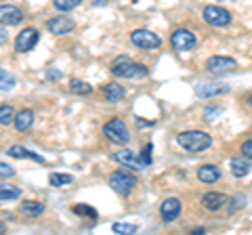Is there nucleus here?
Listing matches in <instances>:
<instances>
[{
	"instance_id": "obj_1",
	"label": "nucleus",
	"mask_w": 252,
	"mask_h": 235,
	"mask_svg": "<svg viewBox=\"0 0 252 235\" xmlns=\"http://www.w3.org/2000/svg\"><path fill=\"white\" fill-rule=\"evenodd\" d=\"M177 143L189 153H200V151H206L212 145V139L202 130H185L177 135Z\"/></svg>"
},
{
	"instance_id": "obj_2",
	"label": "nucleus",
	"mask_w": 252,
	"mask_h": 235,
	"mask_svg": "<svg viewBox=\"0 0 252 235\" xmlns=\"http://www.w3.org/2000/svg\"><path fill=\"white\" fill-rule=\"evenodd\" d=\"M112 74L118 78H130V80H141L147 76V67L128 59L126 55H120L112 61Z\"/></svg>"
},
{
	"instance_id": "obj_3",
	"label": "nucleus",
	"mask_w": 252,
	"mask_h": 235,
	"mask_svg": "<svg viewBox=\"0 0 252 235\" xmlns=\"http://www.w3.org/2000/svg\"><path fill=\"white\" fill-rule=\"evenodd\" d=\"M109 187H112L118 195L126 198V195H130V191L137 187V176L126 170H114L112 175H109Z\"/></svg>"
},
{
	"instance_id": "obj_4",
	"label": "nucleus",
	"mask_w": 252,
	"mask_h": 235,
	"mask_svg": "<svg viewBox=\"0 0 252 235\" xmlns=\"http://www.w3.org/2000/svg\"><path fill=\"white\" fill-rule=\"evenodd\" d=\"M103 135L105 139H109L112 143H118V145H126L130 139L126 124L122 120H118V118H112V120H107L103 124Z\"/></svg>"
},
{
	"instance_id": "obj_5",
	"label": "nucleus",
	"mask_w": 252,
	"mask_h": 235,
	"mask_svg": "<svg viewBox=\"0 0 252 235\" xmlns=\"http://www.w3.org/2000/svg\"><path fill=\"white\" fill-rule=\"evenodd\" d=\"M195 44H198V38H195L193 32H189V29H175V32L170 34V46L179 53H185V51H193Z\"/></svg>"
},
{
	"instance_id": "obj_6",
	"label": "nucleus",
	"mask_w": 252,
	"mask_h": 235,
	"mask_svg": "<svg viewBox=\"0 0 252 235\" xmlns=\"http://www.w3.org/2000/svg\"><path fill=\"white\" fill-rule=\"evenodd\" d=\"M130 42L135 46H139V49H145V51H156L162 46L160 36L149 32V29H135V32H130Z\"/></svg>"
},
{
	"instance_id": "obj_7",
	"label": "nucleus",
	"mask_w": 252,
	"mask_h": 235,
	"mask_svg": "<svg viewBox=\"0 0 252 235\" xmlns=\"http://www.w3.org/2000/svg\"><path fill=\"white\" fill-rule=\"evenodd\" d=\"M202 15H204V21L210 23V26H215V28H225L231 23V13L227 9H223V6H217V4L206 6V9L202 11Z\"/></svg>"
},
{
	"instance_id": "obj_8",
	"label": "nucleus",
	"mask_w": 252,
	"mask_h": 235,
	"mask_svg": "<svg viewBox=\"0 0 252 235\" xmlns=\"http://www.w3.org/2000/svg\"><path fill=\"white\" fill-rule=\"evenodd\" d=\"M206 69L210 74H215V76H223V74L235 72V69H238V63H235V59H231V57L215 55V57H210L206 61Z\"/></svg>"
},
{
	"instance_id": "obj_9",
	"label": "nucleus",
	"mask_w": 252,
	"mask_h": 235,
	"mask_svg": "<svg viewBox=\"0 0 252 235\" xmlns=\"http://www.w3.org/2000/svg\"><path fill=\"white\" fill-rule=\"evenodd\" d=\"M112 158H114L118 164H122V166H126V168H132V170H145V168H147V164L143 162V158H139V155L132 153L130 149H120V151H116Z\"/></svg>"
},
{
	"instance_id": "obj_10",
	"label": "nucleus",
	"mask_w": 252,
	"mask_h": 235,
	"mask_svg": "<svg viewBox=\"0 0 252 235\" xmlns=\"http://www.w3.org/2000/svg\"><path fill=\"white\" fill-rule=\"evenodd\" d=\"M38 42V29L36 28H26L23 32H19V36L15 38V51L17 53H28L36 46Z\"/></svg>"
},
{
	"instance_id": "obj_11",
	"label": "nucleus",
	"mask_w": 252,
	"mask_h": 235,
	"mask_svg": "<svg viewBox=\"0 0 252 235\" xmlns=\"http://www.w3.org/2000/svg\"><path fill=\"white\" fill-rule=\"evenodd\" d=\"M229 92V84H220V82H200L195 86V95L202 99H212L219 95Z\"/></svg>"
},
{
	"instance_id": "obj_12",
	"label": "nucleus",
	"mask_w": 252,
	"mask_h": 235,
	"mask_svg": "<svg viewBox=\"0 0 252 235\" xmlns=\"http://www.w3.org/2000/svg\"><path fill=\"white\" fill-rule=\"evenodd\" d=\"M74 28H76L74 19L63 17V15H59V17H55V19H49V21H46V29H49L51 34H55V36H65V34L72 32Z\"/></svg>"
},
{
	"instance_id": "obj_13",
	"label": "nucleus",
	"mask_w": 252,
	"mask_h": 235,
	"mask_svg": "<svg viewBox=\"0 0 252 235\" xmlns=\"http://www.w3.org/2000/svg\"><path fill=\"white\" fill-rule=\"evenodd\" d=\"M23 21V11L15 4H0V26H17Z\"/></svg>"
},
{
	"instance_id": "obj_14",
	"label": "nucleus",
	"mask_w": 252,
	"mask_h": 235,
	"mask_svg": "<svg viewBox=\"0 0 252 235\" xmlns=\"http://www.w3.org/2000/svg\"><path fill=\"white\" fill-rule=\"evenodd\" d=\"M229 204V198H227L225 193H219V191H208L202 195V206L210 210V212H217V210H220L223 206H227Z\"/></svg>"
},
{
	"instance_id": "obj_15",
	"label": "nucleus",
	"mask_w": 252,
	"mask_h": 235,
	"mask_svg": "<svg viewBox=\"0 0 252 235\" xmlns=\"http://www.w3.org/2000/svg\"><path fill=\"white\" fill-rule=\"evenodd\" d=\"M160 214H162V221L172 223L181 214V200L179 198H166L160 204Z\"/></svg>"
},
{
	"instance_id": "obj_16",
	"label": "nucleus",
	"mask_w": 252,
	"mask_h": 235,
	"mask_svg": "<svg viewBox=\"0 0 252 235\" xmlns=\"http://www.w3.org/2000/svg\"><path fill=\"white\" fill-rule=\"evenodd\" d=\"M6 155H9V158H17V160L28 158V160H34V162H38V164H46V160L42 158V155H38V153H34V151H30V149H26V147H21V145H13V147H9V149H6Z\"/></svg>"
},
{
	"instance_id": "obj_17",
	"label": "nucleus",
	"mask_w": 252,
	"mask_h": 235,
	"mask_svg": "<svg viewBox=\"0 0 252 235\" xmlns=\"http://www.w3.org/2000/svg\"><path fill=\"white\" fill-rule=\"evenodd\" d=\"M231 172H233V176L244 178L248 172H252V162L246 158V155H242V158H233L231 160Z\"/></svg>"
},
{
	"instance_id": "obj_18",
	"label": "nucleus",
	"mask_w": 252,
	"mask_h": 235,
	"mask_svg": "<svg viewBox=\"0 0 252 235\" xmlns=\"http://www.w3.org/2000/svg\"><path fill=\"white\" fill-rule=\"evenodd\" d=\"M15 128H17L19 132H26L32 128V124H34V112L32 109H21V112L15 116Z\"/></svg>"
},
{
	"instance_id": "obj_19",
	"label": "nucleus",
	"mask_w": 252,
	"mask_h": 235,
	"mask_svg": "<svg viewBox=\"0 0 252 235\" xmlns=\"http://www.w3.org/2000/svg\"><path fill=\"white\" fill-rule=\"evenodd\" d=\"M198 178L200 183H217L220 178V170L212 164H204V166L198 168Z\"/></svg>"
},
{
	"instance_id": "obj_20",
	"label": "nucleus",
	"mask_w": 252,
	"mask_h": 235,
	"mask_svg": "<svg viewBox=\"0 0 252 235\" xmlns=\"http://www.w3.org/2000/svg\"><path fill=\"white\" fill-rule=\"evenodd\" d=\"M21 214H26L30 218H38L42 212H44V204L42 202H36V200H26V202H21Z\"/></svg>"
},
{
	"instance_id": "obj_21",
	"label": "nucleus",
	"mask_w": 252,
	"mask_h": 235,
	"mask_svg": "<svg viewBox=\"0 0 252 235\" xmlns=\"http://www.w3.org/2000/svg\"><path fill=\"white\" fill-rule=\"evenodd\" d=\"M21 195V189L11 183H0V202H11Z\"/></svg>"
},
{
	"instance_id": "obj_22",
	"label": "nucleus",
	"mask_w": 252,
	"mask_h": 235,
	"mask_svg": "<svg viewBox=\"0 0 252 235\" xmlns=\"http://www.w3.org/2000/svg\"><path fill=\"white\" fill-rule=\"evenodd\" d=\"M103 95L107 101H112V103H116V101H120L124 99V88L120 84H116V82H109L107 86H103Z\"/></svg>"
},
{
	"instance_id": "obj_23",
	"label": "nucleus",
	"mask_w": 252,
	"mask_h": 235,
	"mask_svg": "<svg viewBox=\"0 0 252 235\" xmlns=\"http://www.w3.org/2000/svg\"><path fill=\"white\" fill-rule=\"evenodd\" d=\"M49 183L53 187H67L74 183V176L72 175H65V172H53L49 176Z\"/></svg>"
},
{
	"instance_id": "obj_24",
	"label": "nucleus",
	"mask_w": 252,
	"mask_h": 235,
	"mask_svg": "<svg viewBox=\"0 0 252 235\" xmlns=\"http://www.w3.org/2000/svg\"><path fill=\"white\" fill-rule=\"evenodd\" d=\"M72 212L76 216H82V218H97V210H94L93 206H86V204H74L72 206Z\"/></svg>"
},
{
	"instance_id": "obj_25",
	"label": "nucleus",
	"mask_w": 252,
	"mask_h": 235,
	"mask_svg": "<svg viewBox=\"0 0 252 235\" xmlns=\"http://www.w3.org/2000/svg\"><path fill=\"white\" fill-rule=\"evenodd\" d=\"M69 90L76 92V95H89V92L93 90V86L89 82L84 80H78V78H74V80H69Z\"/></svg>"
},
{
	"instance_id": "obj_26",
	"label": "nucleus",
	"mask_w": 252,
	"mask_h": 235,
	"mask_svg": "<svg viewBox=\"0 0 252 235\" xmlns=\"http://www.w3.org/2000/svg\"><path fill=\"white\" fill-rule=\"evenodd\" d=\"M15 109L11 107V105H0V124L2 126H9V124H13L15 122Z\"/></svg>"
},
{
	"instance_id": "obj_27",
	"label": "nucleus",
	"mask_w": 252,
	"mask_h": 235,
	"mask_svg": "<svg viewBox=\"0 0 252 235\" xmlns=\"http://www.w3.org/2000/svg\"><path fill=\"white\" fill-rule=\"evenodd\" d=\"M112 231L118 233V235H132V233H137V225H132V223H114Z\"/></svg>"
},
{
	"instance_id": "obj_28",
	"label": "nucleus",
	"mask_w": 252,
	"mask_h": 235,
	"mask_svg": "<svg viewBox=\"0 0 252 235\" xmlns=\"http://www.w3.org/2000/svg\"><path fill=\"white\" fill-rule=\"evenodd\" d=\"M11 88H15V76L0 69V90H11Z\"/></svg>"
},
{
	"instance_id": "obj_29",
	"label": "nucleus",
	"mask_w": 252,
	"mask_h": 235,
	"mask_svg": "<svg viewBox=\"0 0 252 235\" xmlns=\"http://www.w3.org/2000/svg\"><path fill=\"white\" fill-rule=\"evenodd\" d=\"M82 0H53V4L57 6L59 11H72V9H76L78 4H80Z\"/></svg>"
},
{
	"instance_id": "obj_30",
	"label": "nucleus",
	"mask_w": 252,
	"mask_h": 235,
	"mask_svg": "<svg viewBox=\"0 0 252 235\" xmlns=\"http://www.w3.org/2000/svg\"><path fill=\"white\" fill-rule=\"evenodd\" d=\"M219 114H223V107H219V105H212V107H206V109H204V118H206L208 122L217 120Z\"/></svg>"
},
{
	"instance_id": "obj_31",
	"label": "nucleus",
	"mask_w": 252,
	"mask_h": 235,
	"mask_svg": "<svg viewBox=\"0 0 252 235\" xmlns=\"http://www.w3.org/2000/svg\"><path fill=\"white\" fill-rule=\"evenodd\" d=\"M15 175V168L9 166V164H4V162H0V176H4V178H9Z\"/></svg>"
},
{
	"instance_id": "obj_32",
	"label": "nucleus",
	"mask_w": 252,
	"mask_h": 235,
	"mask_svg": "<svg viewBox=\"0 0 252 235\" xmlns=\"http://www.w3.org/2000/svg\"><path fill=\"white\" fill-rule=\"evenodd\" d=\"M152 149H154V145H152V143H147V145H145V149H143V153H141V158H143V162L147 164V166L152 164Z\"/></svg>"
},
{
	"instance_id": "obj_33",
	"label": "nucleus",
	"mask_w": 252,
	"mask_h": 235,
	"mask_svg": "<svg viewBox=\"0 0 252 235\" xmlns=\"http://www.w3.org/2000/svg\"><path fill=\"white\" fill-rule=\"evenodd\" d=\"M240 149H242V155H246V158L252 160V139H250V141H244Z\"/></svg>"
},
{
	"instance_id": "obj_34",
	"label": "nucleus",
	"mask_w": 252,
	"mask_h": 235,
	"mask_svg": "<svg viewBox=\"0 0 252 235\" xmlns=\"http://www.w3.org/2000/svg\"><path fill=\"white\" fill-rule=\"evenodd\" d=\"M49 80H55V78H61V72H55V69H49Z\"/></svg>"
},
{
	"instance_id": "obj_35",
	"label": "nucleus",
	"mask_w": 252,
	"mask_h": 235,
	"mask_svg": "<svg viewBox=\"0 0 252 235\" xmlns=\"http://www.w3.org/2000/svg\"><path fill=\"white\" fill-rule=\"evenodd\" d=\"M9 40V32H4V29H0V44H4Z\"/></svg>"
},
{
	"instance_id": "obj_36",
	"label": "nucleus",
	"mask_w": 252,
	"mask_h": 235,
	"mask_svg": "<svg viewBox=\"0 0 252 235\" xmlns=\"http://www.w3.org/2000/svg\"><path fill=\"white\" fill-rule=\"evenodd\" d=\"M191 233H193V235H204V233H206V231H204V229H202V227H198V229H193Z\"/></svg>"
},
{
	"instance_id": "obj_37",
	"label": "nucleus",
	"mask_w": 252,
	"mask_h": 235,
	"mask_svg": "<svg viewBox=\"0 0 252 235\" xmlns=\"http://www.w3.org/2000/svg\"><path fill=\"white\" fill-rule=\"evenodd\" d=\"M0 233H4V225L2 223H0Z\"/></svg>"
},
{
	"instance_id": "obj_38",
	"label": "nucleus",
	"mask_w": 252,
	"mask_h": 235,
	"mask_svg": "<svg viewBox=\"0 0 252 235\" xmlns=\"http://www.w3.org/2000/svg\"><path fill=\"white\" fill-rule=\"evenodd\" d=\"M248 105H250V107H252V95H250V97H248Z\"/></svg>"
}]
</instances>
